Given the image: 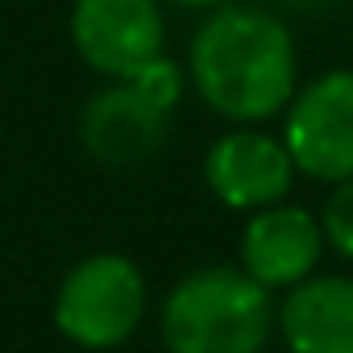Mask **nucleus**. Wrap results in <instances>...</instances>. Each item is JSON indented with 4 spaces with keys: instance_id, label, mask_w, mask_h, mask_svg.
<instances>
[{
    "instance_id": "4",
    "label": "nucleus",
    "mask_w": 353,
    "mask_h": 353,
    "mask_svg": "<svg viewBox=\"0 0 353 353\" xmlns=\"http://www.w3.org/2000/svg\"><path fill=\"white\" fill-rule=\"evenodd\" d=\"M145 303H150V291L133 258L92 254L63 274L50 316L59 336H67L79 349L104 353L125 345L137 332Z\"/></svg>"
},
{
    "instance_id": "5",
    "label": "nucleus",
    "mask_w": 353,
    "mask_h": 353,
    "mask_svg": "<svg viewBox=\"0 0 353 353\" xmlns=\"http://www.w3.org/2000/svg\"><path fill=\"white\" fill-rule=\"evenodd\" d=\"M283 141L299 174L316 183L353 179V71L332 67L295 88L283 108Z\"/></svg>"
},
{
    "instance_id": "2",
    "label": "nucleus",
    "mask_w": 353,
    "mask_h": 353,
    "mask_svg": "<svg viewBox=\"0 0 353 353\" xmlns=\"http://www.w3.org/2000/svg\"><path fill=\"white\" fill-rule=\"evenodd\" d=\"M270 328V291L241 266L188 270L158 312L166 353H262Z\"/></svg>"
},
{
    "instance_id": "3",
    "label": "nucleus",
    "mask_w": 353,
    "mask_h": 353,
    "mask_svg": "<svg viewBox=\"0 0 353 353\" xmlns=\"http://www.w3.org/2000/svg\"><path fill=\"white\" fill-rule=\"evenodd\" d=\"M183 83L188 71L166 54L125 79H108L79 112L83 150L112 170L154 158L170 137V117L183 100Z\"/></svg>"
},
{
    "instance_id": "11",
    "label": "nucleus",
    "mask_w": 353,
    "mask_h": 353,
    "mask_svg": "<svg viewBox=\"0 0 353 353\" xmlns=\"http://www.w3.org/2000/svg\"><path fill=\"white\" fill-rule=\"evenodd\" d=\"M162 5H174V9H216V5H229V0H162Z\"/></svg>"
},
{
    "instance_id": "7",
    "label": "nucleus",
    "mask_w": 353,
    "mask_h": 353,
    "mask_svg": "<svg viewBox=\"0 0 353 353\" xmlns=\"http://www.w3.org/2000/svg\"><path fill=\"white\" fill-rule=\"evenodd\" d=\"M295 162L283 137H270L254 125L221 133L204 154V183L233 212H258L287 200L295 183Z\"/></svg>"
},
{
    "instance_id": "12",
    "label": "nucleus",
    "mask_w": 353,
    "mask_h": 353,
    "mask_svg": "<svg viewBox=\"0 0 353 353\" xmlns=\"http://www.w3.org/2000/svg\"><path fill=\"white\" fill-rule=\"evenodd\" d=\"M295 9H312V5H320V0H291Z\"/></svg>"
},
{
    "instance_id": "6",
    "label": "nucleus",
    "mask_w": 353,
    "mask_h": 353,
    "mask_svg": "<svg viewBox=\"0 0 353 353\" xmlns=\"http://www.w3.org/2000/svg\"><path fill=\"white\" fill-rule=\"evenodd\" d=\"M67 30L75 54L104 79H125L166 54L162 0H75Z\"/></svg>"
},
{
    "instance_id": "9",
    "label": "nucleus",
    "mask_w": 353,
    "mask_h": 353,
    "mask_svg": "<svg viewBox=\"0 0 353 353\" xmlns=\"http://www.w3.org/2000/svg\"><path fill=\"white\" fill-rule=\"evenodd\" d=\"M291 353H353V274H307L274 307Z\"/></svg>"
},
{
    "instance_id": "10",
    "label": "nucleus",
    "mask_w": 353,
    "mask_h": 353,
    "mask_svg": "<svg viewBox=\"0 0 353 353\" xmlns=\"http://www.w3.org/2000/svg\"><path fill=\"white\" fill-rule=\"evenodd\" d=\"M320 229H324V241L332 245V254L353 262V179L332 188V196L320 212Z\"/></svg>"
},
{
    "instance_id": "1",
    "label": "nucleus",
    "mask_w": 353,
    "mask_h": 353,
    "mask_svg": "<svg viewBox=\"0 0 353 353\" xmlns=\"http://www.w3.org/2000/svg\"><path fill=\"white\" fill-rule=\"evenodd\" d=\"M188 79L200 100L233 121L279 117L299 88V50L287 21L262 5H216L188 46Z\"/></svg>"
},
{
    "instance_id": "8",
    "label": "nucleus",
    "mask_w": 353,
    "mask_h": 353,
    "mask_svg": "<svg viewBox=\"0 0 353 353\" xmlns=\"http://www.w3.org/2000/svg\"><path fill=\"white\" fill-rule=\"evenodd\" d=\"M328 241L320 229V216L295 204H266L250 212L241 229V270L258 279L266 291H287L299 279L316 274Z\"/></svg>"
}]
</instances>
